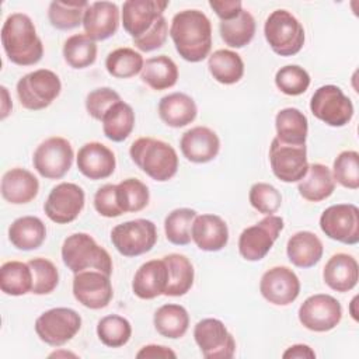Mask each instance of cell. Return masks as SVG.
<instances>
[{"label":"cell","mask_w":359,"mask_h":359,"mask_svg":"<svg viewBox=\"0 0 359 359\" xmlns=\"http://www.w3.org/2000/svg\"><path fill=\"white\" fill-rule=\"evenodd\" d=\"M34 279L28 262L7 261L0 268V289L8 296H22L32 290Z\"/></svg>","instance_id":"cell-37"},{"label":"cell","mask_w":359,"mask_h":359,"mask_svg":"<svg viewBox=\"0 0 359 359\" xmlns=\"http://www.w3.org/2000/svg\"><path fill=\"white\" fill-rule=\"evenodd\" d=\"M142 81L156 91L171 88L178 81V67L175 62L165 56L158 55L149 57L140 72Z\"/></svg>","instance_id":"cell-31"},{"label":"cell","mask_w":359,"mask_h":359,"mask_svg":"<svg viewBox=\"0 0 359 359\" xmlns=\"http://www.w3.org/2000/svg\"><path fill=\"white\" fill-rule=\"evenodd\" d=\"M255 20L247 10H241L240 14L231 20L220 21L219 31L226 45L230 48H244L255 35Z\"/></svg>","instance_id":"cell-38"},{"label":"cell","mask_w":359,"mask_h":359,"mask_svg":"<svg viewBox=\"0 0 359 359\" xmlns=\"http://www.w3.org/2000/svg\"><path fill=\"white\" fill-rule=\"evenodd\" d=\"M168 36V22L164 15L158 17L150 29L142 36L133 39V45L142 52H153L161 48Z\"/></svg>","instance_id":"cell-50"},{"label":"cell","mask_w":359,"mask_h":359,"mask_svg":"<svg viewBox=\"0 0 359 359\" xmlns=\"http://www.w3.org/2000/svg\"><path fill=\"white\" fill-rule=\"evenodd\" d=\"M262 297L275 306L293 303L300 293V280L287 266H273L264 272L259 280Z\"/></svg>","instance_id":"cell-18"},{"label":"cell","mask_w":359,"mask_h":359,"mask_svg":"<svg viewBox=\"0 0 359 359\" xmlns=\"http://www.w3.org/2000/svg\"><path fill=\"white\" fill-rule=\"evenodd\" d=\"M38 338L49 346H62L72 341L81 328L80 314L69 307H55L43 311L35 320Z\"/></svg>","instance_id":"cell-7"},{"label":"cell","mask_w":359,"mask_h":359,"mask_svg":"<svg viewBox=\"0 0 359 359\" xmlns=\"http://www.w3.org/2000/svg\"><path fill=\"white\" fill-rule=\"evenodd\" d=\"M156 241V224L147 219L128 220L111 230V243L123 257L143 255L154 247Z\"/></svg>","instance_id":"cell-8"},{"label":"cell","mask_w":359,"mask_h":359,"mask_svg":"<svg viewBox=\"0 0 359 359\" xmlns=\"http://www.w3.org/2000/svg\"><path fill=\"white\" fill-rule=\"evenodd\" d=\"M264 35L271 49L279 56H293L304 45V28L287 10L272 11L264 24Z\"/></svg>","instance_id":"cell-5"},{"label":"cell","mask_w":359,"mask_h":359,"mask_svg":"<svg viewBox=\"0 0 359 359\" xmlns=\"http://www.w3.org/2000/svg\"><path fill=\"white\" fill-rule=\"evenodd\" d=\"M191 237L199 250L216 252L227 245L229 227L217 215H196L191 227Z\"/></svg>","instance_id":"cell-23"},{"label":"cell","mask_w":359,"mask_h":359,"mask_svg":"<svg viewBox=\"0 0 359 359\" xmlns=\"http://www.w3.org/2000/svg\"><path fill=\"white\" fill-rule=\"evenodd\" d=\"M209 6L220 18V21L231 20L237 17L243 10V3L240 0H210Z\"/></svg>","instance_id":"cell-52"},{"label":"cell","mask_w":359,"mask_h":359,"mask_svg":"<svg viewBox=\"0 0 359 359\" xmlns=\"http://www.w3.org/2000/svg\"><path fill=\"white\" fill-rule=\"evenodd\" d=\"M153 324L161 337L178 339L182 338L189 328V314L181 304H163L156 310Z\"/></svg>","instance_id":"cell-33"},{"label":"cell","mask_w":359,"mask_h":359,"mask_svg":"<svg viewBox=\"0 0 359 359\" xmlns=\"http://www.w3.org/2000/svg\"><path fill=\"white\" fill-rule=\"evenodd\" d=\"M168 285V268L165 261L150 259L139 266L132 280L133 293L143 300H151L164 294Z\"/></svg>","instance_id":"cell-24"},{"label":"cell","mask_w":359,"mask_h":359,"mask_svg":"<svg viewBox=\"0 0 359 359\" xmlns=\"http://www.w3.org/2000/svg\"><path fill=\"white\" fill-rule=\"evenodd\" d=\"M297 191L300 196L309 202H321L335 191V181L331 170L321 164H309L306 175L299 181Z\"/></svg>","instance_id":"cell-29"},{"label":"cell","mask_w":359,"mask_h":359,"mask_svg":"<svg viewBox=\"0 0 359 359\" xmlns=\"http://www.w3.org/2000/svg\"><path fill=\"white\" fill-rule=\"evenodd\" d=\"M62 261L73 273L88 269L101 271L111 276L112 258L109 252L97 244L87 233H73L67 236L62 244Z\"/></svg>","instance_id":"cell-4"},{"label":"cell","mask_w":359,"mask_h":359,"mask_svg":"<svg viewBox=\"0 0 359 359\" xmlns=\"http://www.w3.org/2000/svg\"><path fill=\"white\" fill-rule=\"evenodd\" d=\"M65 62L73 69H86L97 59V43L86 34H74L65 41Z\"/></svg>","instance_id":"cell-39"},{"label":"cell","mask_w":359,"mask_h":359,"mask_svg":"<svg viewBox=\"0 0 359 359\" xmlns=\"http://www.w3.org/2000/svg\"><path fill=\"white\" fill-rule=\"evenodd\" d=\"M74 151L72 143L60 136H52L39 143L32 156L35 171L46 180H60L72 168Z\"/></svg>","instance_id":"cell-11"},{"label":"cell","mask_w":359,"mask_h":359,"mask_svg":"<svg viewBox=\"0 0 359 359\" xmlns=\"http://www.w3.org/2000/svg\"><path fill=\"white\" fill-rule=\"evenodd\" d=\"M324 247L317 234L303 230L294 233L286 244L289 261L297 268H311L323 258Z\"/></svg>","instance_id":"cell-28"},{"label":"cell","mask_w":359,"mask_h":359,"mask_svg":"<svg viewBox=\"0 0 359 359\" xmlns=\"http://www.w3.org/2000/svg\"><path fill=\"white\" fill-rule=\"evenodd\" d=\"M198 107L185 93H171L158 101V116L170 128H184L195 121Z\"/></svg>","instance_id":"cell-27"},{"label":"cell","mask_w":359,"mask_h":359,"mask_svg":"<svg viewBox=\"0 0 359 359\" xmlns=\"http://www.w3.org/2000/svg\"><path fill=\"white\" fill-rule=\"evenodd\" d=\"M136 358L137 359H156V358H164V359L172 358L174 359V358H177V353L168 346L150 344V345L142 346L140 351L136 353Z\"/></svg>","instance_id":"cell-53"},{"label":"cell","mask_w":359,"mask_h":359,"mask_svg":"<svg viewBox=\"0 0 359 359\" xmlns=\"http://www.w3.org/2000/svg\"><path fill=\"white\" fill-rule=\"evenodd\" d=\"M334 181L348 189L359 188V153L356 150L341 151L332 164Z\"/></svg>","instance_id":"cell-46"},{"label":"cell","mask_w":359,"mask_h":359,"mask_svg":"<svg viewBox=\"0 0 359 359\" xmlns=\"http://www.w3.org/2000/svg\"><path fill=\"white\" fill-rule=\"evenodd\" d=\"M28 265L31 266L34 279L31 293L38 296L52 293L59 283V271L56 265L50 259L42 257L29 259Z\"/></svg>","instance_id":"cell-45"},{"label":"cell","mask_w":359,"mask_h":359,"mask_svg":"<svg viewBox=\"0 0 359 359\" xmlns=\"http://www.w3.org/2000/svg\"><path fill=\"white\" fill-rule=\"evenodd\" d=\"M276 139L286 144H306L309 121L297 108H283L275 116Z\"/></svg>","instance_id":"cell-32"},{"label":"cell","mask_w":359,"mask_h":359,"mask_svg":"<svg viewBox=\"0 0 359 359\" xmlns=\"http://www.w3.org/2000/svg\"><path fill=\"white\" fill-rule=\"evenodd\" d=\"M208 69L213 79L222 84L238 83L244 76L241 56L230 49H217L208 59Z\"/></svg>","instance_id":"cell-36"},{"label":"cell","mask_w":359,"mask_h":359,"mask_svg":"<svg viewBox=\"0 0 359 359\" xmlns=\"http://www.w3.org/2000/svg\"><path fill=\"white\" fill-rule=\"evenodd\" d=\"M196 212L191 208H178L171 210L164 219V231L167 240L174 245H187L191 243V227Z\"/></svg>","instance_id":"cell-43"},{"label":"cell","mask_w":359,"mask_h":359,"mask_svg":"<svg viewBox=\"0 0 359 359\" xmlns=\"http://www.w3.org/2000/svg\"><path fill=\"white\" fill-rule=\"evenodd\" d=\"M150 192L137 178H126L116 184V202L122 213H136L149 205Z\"/></svg>","instance_id":"cell-40"},{"label":"cell","mask_w":359,"mask_h":359,"mask_svg":"<svg viewBox=\"0 0 359 359\" xmlns=\"http://www.w3.org/2000/svg\"><path fill=\"white\" fill-rule=\"evenodd\" d=\"M320 229L331 240L346 245L359 243V209L353 203L328 206L320 216Z\"/></svg>","instance_id":"cell-14"},{"label":"cell","mask_w":359,"mask_h":359,"mask_svg":"<svg viewBox=\"0 0 359 359\" xmlns=\"http://www.w3.org/2000/svg\"><path fill=\"white\" fill-rule=\"evenodd\" d=\"M97 335L105 346L121 348L129 342L132 337V325L128 318L118 314H109L98 321Z\"/></svg>","instance_id":"cell-44"},{"label":"cell","mask_w":359,"mask_h":359,"mask_svg":"<svg viewBox=\"0 0 359 359\" xmlns=\"http://www.w3.org/2000/svg\"><path fill=\"white\" fill-rule=\"evenodd\" d=\"M0 191L3 199L8 203L24 205L36 198L39 181L31 171L14 167L3 174Z\"/></svg>","instance_id":"cell-25"},{"label":"cell","mask_w":359,"mask_h":359,"mask_svg":"<svg viewBox=\"0 0 359 359\" xmlns=\"http://www.w3.org/2000/svg\"><path fill=\"white\" fill-rule=\"evenodd\" d=\"M46 238V227L36 216H21L8 227V240L22 251L36 250Z\"/></svg>","instance_id":"cell-30"},{"label":"cell","mask_w":359,"mask_h":359,"mask_svg":"<svg viewBox=\"0 0 359 359\" xmlns=\"http://www.w3.org/2000/svg\"><path fill=\"white\" fill-rule=\"evenodd\" d=\"M170 36L178 55L191 63L206 59L212 49V24L199 10L177 13L170 25Z\"/></svg>","instance_id":"cell-1"},{"label":"cell","mask_w":359,"mask_h":359,"mask_svg":"<svg viewBox=\"0 0 359 359\" xmlns=\"http://www.w3.org/2000/svg\"><path fill=\"white\" fill-rule=\"evenodd\" d=\"M84 34L93 41H104L115 35L119 27V8L112 1H94L83 15Z\"/></svg>","instance_id":"cell-22"},{"label":"cell","mask_w":359,"mask_h":359,"mask_svg":"<svg viewBox=\"0 0 359 359\" xmlns=\"http://www.w3.org/2000/svg\"><path fill=\"white\" fill-rule=\"evenodd\" d=\"M168 1L160 0H126L122 6L121 18L123 29L133 38L146 34L154 21L163 15Z\"/></svg>","instance_id":"cell-19"},{"label":"cell","mask_w":359,"mask_h":359,"mask_svg":"<svg viewBox=\"0 0 359 359\" xmlns=\"http://www.w3.org/2000/svg\"><path fill=\"white\" fill-rule=\"evenodd\" d=\"M118 101H121V95L115 90L109 87H100L87 94L86 109L91 118L101 121L111 105Z\"/></svg>","instance_id":"cell-49"},{"label":"cell","mask_w":359,"mask_h":359,"mask_svg":"<svg viewBox=\"0 0 359 359\" xmlns=\"http://www.w3.org/2000/svg\"><path fill=\"white\" fill-rule=\"evenodd\" d=\"M299 321L314 332H327L334 330L342 318V306L331 294L317 293L309 296L299 307Z\"/></svg>","instance_id":"cell-12"},{"label":"cell","mask_w":359,"mask_h":359,"mask_svg":"<svg viewBox=\"0 0 359 359\" xmlns=\"http://www.w3.org/2000/svg\"><path fill=\"white\" fill-rule=\"evenodd\" d=\"M163 259L168 268V285L164 294L172 297L187 294L191 290L195 278L191 261L185 255L177 252L164 255Z\"/></svg>","instance_id":"cell-35"},{"label":"cell","mask_w":359,"mask_h":359,"mask_svg":"<svg viewBox=\"0 0 359 359\" xmlns=\"http://www.w3.org/2000/svg\"><path fill=\"white\" fill-rule=\"evenodd\" d=\"M17 97L20 104L29 111L48 108L60 94L59 76L49 69H38L27 73L17 81Z\"/></svg>","instance_id":"cell-6"},{"label":"cell","mask_w":359,"mask_h":359,"mask_svg":"<svg viewBox=\"0 0 359 359\" xmlns=\"http://www.w3.org/2000/svg\"><path fill=\"white\" fill-rule=\"evenodd\" d=\"M285 223L280 216L266 215L258 223L245 227L238 237V252L245 261H261L273 247Z\"/></svg>","instance_id":"cell-10"},{"label":"cell","mask_w":359,"mask_h":359,"mask_svg":"<svg viewBox=\"0 0 359 359\" xmlns=\"http://www.w3.org/2000/svg\"><path fill=\"white\" fill-rule=\"evenodd\" d=\"M84 202L86 195L81 187L74 182H60L50 189L43 210L53 223L67 224L79 217Z\"/></svg>","instance_id":"cell-16"},{"label":"cell","mask_w":359,"mask_h":359,"mask_svg":"<svg viewBox=\"0 0 359 359\" xmlns=\"http://www.w3.org/2000/svg\"><path fill=\"white\" fill-rule=\"evenodd\" d=\"M94 209L104 217H118L122 213L116 202V185L105 184L94 195Z\"/></svg>","instance_id":"cell-51"},{"label":"cell","mask_w":359,"mask_h":359,"mask_svg":"<svg viewBox=\"0 0 359 359\" xmlns=\"http://www.w3.org/2000/svg\"><path fill=\"white\" fill-rule=\"evenodd\" d=\"M356 300H358V297L355 296V297L352 299V302H351V316H352V318H353L355 321H358V316H356V311H355V304H356Z\"/></svg>","instance_id":"cell-56"},{"label":"cell","mask_w":359,"mask_h":359,"mask_svg":"<svg viewBox=\"0 0 359 359\" xmlns=\"http://www.w3.org/2000/svg\"><path fill=\"white\" fill-rule=\"evenodd\" d=\"M282 358L283 359H314L316 352L306 344H294L282 353Z\"/></svg>","instance_id":"cell-54"},{"label":"cell","mask_w":359,"mask_h":359,"mask_svg":"<svg viewBox=\"0 0 359 359\" xmlns=\"http://www.w3.org/2000/svg\"><path fill=\"white\" fill-rule=\"evenodd\" d=\"M132 161L151 180L164 182L178 171V154L175 149L160 139L139 137L129 149Z\"/></svg>","instance_id":"cell-3"},{"label":"cell","mask_w":359,"mask_h":359,"mask_svg":"<svg viewBox=\"0 0 359 359\" xmlns=\"http://www.w3.org/2000/svg\"><path fill=\"white\" fill-rule=\"evenodd\" d=\"M310 74L306 69L297 65H287L280 67L275 74L276 87L286 95H300L307 91L310 86Z\"/></svg>","instance_id":"cell-47"},{"label":"cell","mask_w":359,"mask_h":359,"mask_svg":"<svg viewBox=\"0 0 359 359\" xmlns=\"http://www.w3.org/2000/svg\"><path fill=\"white\" fill-rule=\"evenodd\" d=\"M76 161L79 171L93 181L111 177L116 167L114 151L100 142L83 144L77 153Z\"/></svg>","instance_id":"cell-21"},{"label":"cell","mask_w":359,"mask_h":359,"mask_svg":"<svg viewBox=\"0 0 359 359\" xmlns=\"http://www.w3.org/2000/svg\"><path fill=\"white\" fill-rule=\"evenodd\" d=\"M102 132L107 139L112 142H123L135 128L133 108L125 101H118L104 114Z\"/></svg>","instance_id":"cell-34"},{"label":"cell","mask_w":359,"mask_h":359,"mask_svg":"<svg viewBox=\"0 0 359 359\" xmlns=\"http://www.w3.org/2000/svg\"><path fill=\"white\" fill-rule=\"evenodd\" d=\"M1 95H3V105H1V119H6L13 109V102L8 98V91L4 86H1Z\"/></svg>","instance_id":"cell-55"},{"label":"cell","mask_w":359,"mask_h":359,"mask_svg":"<svg viewBox=\"0 0 359 359\" xmlns=\"http://www.w3.org/2000/svg\"><path fill=\"white\" fill-rule=\"evenodd\" d=\"M269 164L273 175L282 182H299L309 170L306 144H286L272 139L269 146Z\"/></svg>","instance_id":"cell-13"},{"label":"cell","mask_w":359,"mask_h":359,"mask_svg":"<svg viewBox=\"0 0 359 359\" xmlns=\"http://www.w3.org/2000/svg\"><path fill=\"white\" fill-rule=\"evenodd\" d=\"M182 156L196 164H205L216 158L220 151V139L208 126H195L182 133L180 140Z\"/></svg>","instance_id":"cell-20"},{"label":"cell","mask_w":359,"mask_h":359,"mask_svg":"<svg viewBox=\"0 0 359 359\" xmlns=\"http://www.w3.org/2000/svg\"><path fill=\"white\" fill-rule=\"evenodd\" d=\"M90 3L87 1H52L48 18L53 28L67 31L83 24V15Z\"/></svg>","instance_id":"cell-42"},{"label":"cell","mask_w":359,"mask_h":359,"mask_svg":"<svg viewBox=\"0 0 359 359\" xmlns=\"http://www.w3.org/2000/svg\"><path fill=\"white\" fill-rule=\"evenodd\" d=\"M250 205L262 215H273L282 205L280 192L268 182H255L248 192Z\"/></svg>","instance_id":"cell-48"},{"label":"cell","mask_w":359,"mask_h":359,"mask_svg":"<svg viewBox=\"0 0 359 359\" xmlns=\"http://www.w3.org/2000/svg\"><path fill=\"white\" fill-rule=\"evenodd\" d=\"M143 56L132 48H118L108 53L105 59L107 72L116 79H129L143 69Z\"/></svg>","instance_id":"cell-41"},{"label":"cell","mask_w":359,"mask_h":359,"mask_svg":"<svg viewBox=\"0 0 359 359\" xmlns=\"http://www.w3.org/2000/svg\"><path fill=\"white\" fill-rule=\"evenodd\" d=\"M310 111L325 125L341 128L351 122L353 104L338 86L325 84L314 91L310 100Z\"/></svg>","instance_id":"cell-9"},{"label":"cell","mask_w":359,"mask_h":359,"mask_svg":"<svg viewBox=\"0 0 359 359\" xmlns=\"http://www.w3.org/2000/svg\"><path fill=\"white\" fill-rule=\"evenodd\" d=\"M194 339L206 359H230L236 352V341L219 318H203L194 328Z\"/></svg>","instance_id":"cell-15"},{"label":"cell","mask_w":359,"mask_h":359,"mask_svg":"<svg viewBox=\"0 0 359 359\" xmlns=\"http://www.w3.org/2000/svg\"><path fill=\"white\" fill-rule=\"evenodd\" d=\"M324 283L339 293L352 290L359 279V265L355 257L337 252L325 264L323 269Z\"/></svg>","instance_id":"cell-26"},{"label":"cell","mask_w":359,"mask_h":359,"mask_svg":"<svg viewBox=\"0 0 359 359\" xmlns=\"http://www.w3.org/2000/svg\"><path fill=\"white\" fill-rule=\"evenodd\" d=\"M72 289L74 299L91 310L107 307L114 296L109 275L95 269L74 273Z\"/></svg>","instance_id":"cell-17"},{"label":"cell","mask_w":359,"mask_h":359,"mask_svg":"<svg viewBox=\"0 0 359 359\" xmlns=\"http://www.w3.org/2000/svg\"><path fill=\"white\" fill-rule=\"evenodd\" d=\"M1 45L8 60L17 66L36 65L43 45L32 20L24 13L10 14L1 27Z\"/></svg>","instance_id":"cell-2"}]
</instances>
